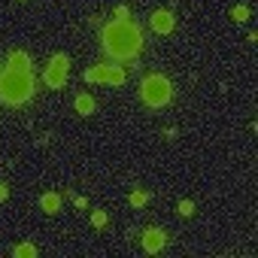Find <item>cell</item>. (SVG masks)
Listing matches in <instances>:
<instances>
[{
  "label": "cell",
  "instance_id": "7a4b0ae2",
  "mask_svg": "<svg viewBox=\"0 0 258 258\" xmlns=\"http://www.w3.org/2000/svg\"><path fill=\"white\" fill-rule=\"evenodd\" d=\"M34 95V76L19 73V70H4L0 73V101L7 107H22L25 101H31Z\"/></svg>",
  "mask_w": 258,
  "mask_h": 258
},
{
  "label": "cell",
  "instance_id": "8fae6325",
  "mask_svg": "<svg viewBox=\"0 0 258 258\" xmlns=\"http://www.w3.org/2000/svg\"><path fill=\"white\" fill-rule=\"evenodd\" d=\"M13 255H16V258H37V249H34L31 243H22V246L13 249Z\"/></svg>",
  "mask_w": 258,
  "mask_h": 258
},
{
  "label": "cell",
  "instance_id": "277c9868",
  "mask_svg": "<svg viewBox=\"0 0 258 258\" xmlns=\"http://www.w3.org/2000/svg\"><path fill=\"white\" fill-rule=\"evenodd\" d=\"M67 73H70V58L64 52H58V55H52L49 67L43 70V82L49 85V89H64Z\"/></svg>",
  "mask_w": 258,
  "mask_h": 258
},
{
  "label": "cell",
  "instance_id": "e0dca14e",
  "mask_svg": "<svg viewBox=\"0 0 258 258\" xmlns=\"http://www.w3.org/2000/svg\"><path fill=\"white\" fill-rule=\"evenodd\" d=\"M10 198V189H7V183H0V201H7Z\"/></svg>",
  "mask_w": 258,
  "mask_h": 258
},
{
  "label": "cell",
  "instance_id": "5b68a950",
  "mask_svg": "<svg viewBox=\"0 0 258 258\" xmlns=\"http://www.w3.org/2000/svg\"><path fill=\"white\" fill-rule=\"evenodd\" d=\"M85 82H107V85H125V70L119 64H95L85 70Z\"/></svg>",
  "mask_w": 258,
  "mask_h": 258
},
{
  "label": "cell",
  "instance_id": "ba28073f",
  "mask_svg": "<svg viewBox=\"0 0 258 258\" xmlns=\"http://www.w3.org/2000/svg\"><path fill=\"white\" fill-rule=\"evenodd\" d=\"M7 70L28 73V70H31V58H28V52H10V58H7Z\"/></svg>",
  "mask_w": 258,
  "mask_h": 258
},
{
  "label": "cell",
  "instance_id": "52a82bcc",
  "mask_svg": "<svg viewBox=\"0 0 258 258\" xmlns=\"http://www.w3.org/2000/svg\"><path fill=\"white\" fill-rule=\"evenodd\" d=\"M149 25H152L155 34H170V31H174V13H170V10H155L149 16Z\"/></svg>",
  "mask_w": 258,
  "mask_h": 258
},
{
  "label": "cell",
  "instance_id": "3957f363",
  "mask_svg": "<svg viewBox=\"0 0 258 258\" xmlns=\"http://www.w3.org/2000/svg\"><path fill=\"white\" fill-rule=\"evenodd\" d=\"M140 98H143L146 107L161 110V107H167L170 101H174V82H170L167 76H161V73H149L140 82Z\"/></svg>",
  "mask_w": 258,
  "mask_h": 258
},
{
  "label": "cell",
  "instance_id": "ac0fdd59",
  "mask_svg": "<svg viewBox=\"0 0 258 258\" xmlns=\"http://www.w3.org/2000/svg\"><path fill=\"white\" fill-rule=\"evenodd\" d=\"M116 19H128V7H119L116 10Z\"/></svg>",
  "mask_w": 258,
  "mask_h": 258
},
{
  "label": "cell",
  "instance_id": "5bb4252c",
  "mask_svg": "<svg viewBox=\"0 0 258 258\" xmlns=\"http://www.w3.org/2000/svg\"><path fill=\"white\" fill-rule=\"evenodd\" d=\"M177 213L189 219V216H195V204H192V201H180V204H177Z\"/></svg>",
  "mask_w": 258,
  "mask_h": 258
},
{
  "label": "cell",
  "instance_id": "30bf717a",
  "mask_svg": "<svg viewBox=\"0 0 258 258\" xmlns=\"http://www.w3.org/2000/svg\"><path fill=\"white\" fill-rule=\"evenodd\" d=\"M40 207H43V213H49V216H55V213L61 210V195H55V192H49V195H43V198H40Z\"/></svg>",
  "mask_w": 258,
  "mask_h": 258
},
{
  "label": "cell",
  "instance_id": "4fadbf2b",
  "mask_svg": "<svg viewBox=\"0 0 258 258\" xmlns=\"http://www.w3.org/2000/svg\"><path fill=\"white\" fill-rule=\"evenodd\" d=\"M231 19H234V22H249V7H243V4L234 7V10H231Z\"/></svg>",
  "mask_w": 258,
  "mask_h": 258
},
{
  "label": "cell",
  "instance_id": "9c48e42d",
  "mask_svg": "<svg viewBox=\"0 0 258 258\" xmlns=\"http://www.w3.org/2000/svg\"><path fill=\"white\" fill-rule=\"evenodd\" d=\"M73 107H76L79 116H92V113H95V98H92V95H76Z\"/></svg>",
  "mask_w": 258,
  "mask_h": 258
},
{
  "label": "cell",
  "instance_id": "7c38bea8",
  "mask_svg": "<svg viewBox=\"0 0 258 258\" xmlns=\"http://www.w3.org/2000/svg\"><path fill=\"white\" fill-rule=\"evenodd\" d=\"M128 201H131V207H134V210H140V207H146V201H149V195L137 189V192H131V198H128Z\"/></svg>",
  "mask_w": 258,
  "mask_h": 258
},
{
  "label": "cell",
  "instance_id": "6da1fadb",
  "mask_svg": "<svg viewBox=\"0 0 258 258\" xmlns=\"http://www.w3.org/2000/svg\"><path fill=\"white\" fill-rule=\"evenodd\" d=\"M101 46L110 58L128 61V58H137L143 52V34L128 19H116V22H107L101 28Z\"/></svg>",
  "mask_w": 258,
  "mask_h": 258
},
{
  "label": "cell",
  "instance_id": "9a60e30c",
  "mask_svg": "<svg viewBox=\"0 0 258 258\" xmlns=\"http://www.w3.org/2000/svg\"><path fill=\"white\" fill-rule=\"evenodd\" d=\"M92 225H95V228H104V225H107V213H104V210H95V213H92Z\"/></svg>",
  "mask_w": 258,
  "mask_h": 258
},
{
  "label": "cell",
  "instance_id": "8992f818",
  "mask_svg": "<svg viewBox=\"0 0 258 258\" xmlns=\"http://www.w3.org/2000/svg\"><path fill=\"white\" fill-rule=\"evenodd\" d=\"M140 240H143V249H146L149 255H155V252H161V249L167 246V234H164L161 228H146Z\"/></svg>",
  "mask_w": 258,
  "mask_h": 258
},
{
  "label": "cell",
  "instance_id": "2e32d148",
  "mask_svg": "<svg viewBox=\"0 0 258 258\" xmlns=\"http://www.w3.org/2000/svg\"><path fill=\"white\" fill-rule=\"evenodd\" d=\"M73 204H76V210H85V207H89V198H82V195H76V198H73Z\"/></svg>",
  "mask_w": 258,
  "mask_h": 258
}]
</instances>
